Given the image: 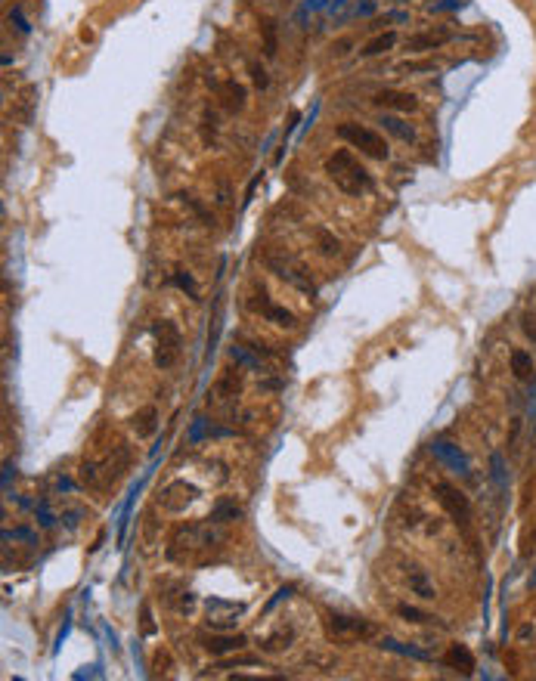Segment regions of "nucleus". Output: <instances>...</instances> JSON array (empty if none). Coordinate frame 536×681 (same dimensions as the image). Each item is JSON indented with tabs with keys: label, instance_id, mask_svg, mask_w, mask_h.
Returning a JSON list of instances; mask_svg holds the SVG:
<instances>
[{
	"label": "nucleus",
	"instance_id": "obj_11",
	"mask_svg": "<svg viewBox=\"0 0 536 681\" xmlns=\"http://www.w3.org/2000/svg\"><path fill=\"white\" fill-rule=\"evenodd\" d=\"M394 44H397V35H394V31H382V35L372 37V41H369L366 46H363L360 56H366V59H369V56H382V53H387Z\"/></svg>",
	"mask_w": 536,
	"mask_h": 681
},
{
	"label": "nucleus",
	"instance_id": "obj_22",
	"mask_svg": "<svg viewBox=\"0 0 536 681\" xmlns=\"http://www.w3.org/2000/svg\"><path fill=\"white\" fill-rule=\"evenodd\" d=\"M316 239H320V248H323L325 254H338V251H341V242H338L335 236H332V232L320 230V232H316Z\"/></svg>",
	"mask_w": 536,
	"mask_h": 681
},
{
	"label": "nucleus",
	"instance_id": "obj_4",
	"mask_svg": "<svg viewBox=\"0 0 536 681\" xmlns=\"http://www.w3.org/2000/svg\"><path fill=\"white\" fill-rule=\"evenodd\" d=\"M434 492H437V502L449 511V518H453L456 523H468L471 520V508H468V499H465V492H459L453 487V483L440 480L437 487H434Z\"/></svg>",
	"mask_w": 536,
	"mask_h": 681
},
{
	"label": "nucleus",
	"instance_id": "obj_20",
	"mask_svg": "<svg viewBox=\"0 0 536 681\" xmlns=\"http://www.w3.org/2000/svg\"><path fill=\"white\" fill-rule=\"evenodd\" d=\"M174 285L180 288V292H186L192 297V301H199V292H196V282H192V276L189 273H183V270H177L174 273Z\"/></svg>",
	"mask_w": 536,
	"mask_h": 681
},
{
	"label": "nucleus",
	"instance_id": "obj_21",
	"mask_svg": "<svg viewBox=\"0 0 536 681\" xmlns=\"http://www.w3.org/2000/svg\"><path fill=\"white\" fill-rule=\"evenodd\" d=\"M263 316L273 319L276 325H285V328H292V325H294V316H292V313L285 310V307H276V304H273V307H270L267 313H263Z\"/></svg>",
	"mask_w": 536,
	"mask_h": 681
},
{
	"label": "nucleus",
	"instance_id": "obj_5",
	"mask_svg": "<svg viewBox=\"0 0 536 681\" xmlns=\"http://www.w3.org/2000/svg\"><path fill=\"white\" fill-rule=\"evenodd\" d=\"M267 267L273 270L279 279H285L289 285H294L298 292H304V294H313L316 292L313 282H310V273L304 267H292V263H282V261H276V257H267Z\"/></svg>",
	"mask_w": 536,
	"mask_h": 681
},
{
	"label": "nucleus",
	"instance_id": "obj_7",
	"mask_svg": "<svg viewBox=\"0 0 536 681\" xmlns=\"http://www.w3.org/2000/svg\"><path fill=\"white\" fill-rule=\"evenodd\" d=\"M201 647H205L211 656H227L232 651H245L248 638L245 635H211V638H205V644H201Z\"/></svg>",
	"mask_w": 536,
	"mask_h": 681
},
{
	"label": "nucleus",
	"instance_id": "obj_16",
	"mask_svg": "<svg viewBox=\"0 0 536 681\" xmlns=\"http://www.w3.org/2000/svg\"><path fill=\"white\" fill-rule=\"evenodd\" d=\"M378 124H382L385 130H391L394 137H400L403 143H413V139H416V130L406 127V124H403L400 118H394V115H382V121H378Z\"/></svg>",
	"mask_w": 536,
	"mask_h": 681
},
{
	"label": "nucleus",
	"instance_id": "obj_12",
	"mask_svg": "<svg viewBox=\"0 0 536 681\" xmlns=\"http://www.w3.org/2000/svg\"><path fill=\"white\" fill-rule=\"evenodd\" d=\"M406 582H409V592H416L418 598H425V601H434V598H437V592H434V585L428 582V576H425L422 570H409Z\"/></svg>",
	"mask_w": 536,
	"mask_h": 681
},
{
	"label": "nucleus",
	"instance_id": "obj_8",
	"mask_svg": "<svg viewBox=\"0 0 536 681\" xmlns=\"http://www.w3.org/2000/svg\"><path fill=\"white\" fill-rule=\"evenodd\" d=\"M453 41V35L449 31H422V35H413L406 41L409 50H440L444 44Z\"/></svg>",
	"mask_w": 536,
	"mask_h": 681
},
{
	"label": "nucleus",
	"instance_id": "obj_15",
	"mask_svg": "<svg viewBox=\"0 0 536 681\" xmlns=\"http://www.w3.org/2000/svg\"><path fill=\"white\" fill-rule=\"evenodd\" d=\"M332 625H335L338 632H351V635H372V625L363 623V620H354V616L332 613Z\"/></svg>",
	"mask_w": 536,
	"mask_h": 681
},
{
	"label": "nucleus",
	"instance_id": "obj_10",
	"mask_svg": "<svg viewBox=\"0 0 536 681\" xmlns=\"http://www.w3.org/2000/svg\"><path fill=\"white\" fill-rule=\"evenodd\" d=\"M220 96H223V103H227L230 112H239V108H245V87H242V84H236L232 77L220 84Z\"/></svg>",
	"mask_w": 536,
	"mask_h": 681
},
{
	"label": "nucleus",
	"instance_id": "obj_25",
	"mask_svg": "<svg viewBox=\"0 0 536 681\" xmlns=\"http://www.w3.org/2000/svg\"><path fill=\"white\" fill-rule=\"evenodd\" d=\"M77 480H81V483H93V480H96V465H93V461H84V465L77 468Z\"/></svg>",
	"mask_w": 536,
	"mask_h": 681
},
{
	"label": "nucleus",
	"instance_id": "obj_1",
	"mask_svg": "<svg viewBox=\"0 0 536 681\" xmlns=\"http://www.w3.org/2000/svg\"><path fill=\"white\" fill-rule=\"evenodd\" d=\"M338 137H341V139H347V143H351L354 149H360L363 155H369V158H375V161H385L387 155H391V149H387L385 137H382V134H375L372 127H363V124H354V121L341 124V127H338Z\"/></svg>",
	"mask_w": 536,
	"mask_h": 681
},
{
	"label": "nucleus",
	"instance_id": "obj_27",
	"mask_svg": "<svg viewBox=\"0 0 536 681\" xmlns=\"http://www.w3.org/2000/svg\"><path fill=\"white\" fill-rule=\"evenodd\" d=\"M143 635H155V623H152L149 604H143Z\"/></svg>",
	"mask_w": 536,
	"mask_h": 681
},
{
	"label": "nucleus",
	"instance_id": "obj_17",
	"mask_svg": "<svg viewBox=\"0 0 536 681\" xmlns=\"http://www.w3.org/2000/svg\"><path fill=\"white\" fill-rule=\"evenodd\" d=\"M261 31H263V53H267L270 59L276 56V22L273 19H263V25H261Z\"/></svg>",
	"mask_w": 536,
	"mask_h": 681
},
{
	"label": "nucleus",
	"instance_id": "obj_24",
	"mask_svg": "<svg viewBox=\"0 0 536 681\" xmlns=\"http://www.w3.org/2000/svg\"><path fill=\"white\" fill-rule=\"evenodd\" d=\"M217 390H220V394H236V390H239V375L236 372H227L220 378V385H217Z\"/></svg>",
	"mask_w": 536,
	"mask_h": 681
},
{
	"label": "nucleus",
	"instance_id": "obj_19",
	"mask_svg": "<svg viewBox=\"0 0 536 681\" xmlns=\"http://www.w3.org/2000/svg\"><path fill=\"white\" fill-rule=\"evenodd\" d=\"M397 613L403 616L406 623H418V625H425V623H434V616H428V613H422L418 607H409V604H400L397 607Z\"/></svg>",
	"mask_w": 536,
	"mask_h": 681
},
{
	"label": "nucleus",
	"instance_id": "obj_3",
	"mask_svg": "<svg viewBox=\"0 0 536 681\" xmlns=\"http://www.w3.org/2000/svg\"><path fill=\"white\" fill-rule=\"evenodd\" d=\"M155 338H158V347H155V366L158 369H170L174 366V359L180 356V328H177L174 323H168V319H161V323L152 325Z\"/></svg>",
	"mask_w": 536,
	"mask_h": 681
},
{
	"label": "nucleus",
	"instance_id": "obj_18",
	"mask_svg": "<svg viewBox=\"0 0 536 681\" xmlns=\"http://www.w3.org/2000/svg\"><path fill=\"white\" fill-rule=\"evenodd\" d=\"M236 520V518H242V508H239L232 499H220L217 502V508H214V520Z\"/></svg>",
	"mask_w": 536,
	"mask_h": 681
},
{
	"label": "nucleus",
	"instance_id": "obj_30",
	"mask_svg": "<svg viewBox=\"0 0 536 681\" xmlns=\"http://www.w3.org/2000/svg\"><path fill=\"white\" fill-rule=\"evenodd\" d=\"M530 582H533V585H536V573H533V579H530Z\"/></svg>",
	"mask_w": 536,
	"mask_h": 681
},
{
	"label": "nucleus",
	"instance_id": "obj_29",
	"mask_svg": "<svg viewBox=\"0 0 536 681\" xmlns=\"http://www.w3.org/2000/svg\"><path fill=\"white\" fill-rule=\"evenodd\" d=\"M533 632H536V629H533V623H524V625H521V632H518V641H527V638L533 635Z\"/></svg>",
	"mask_w": 536,
	"mask_h": 681
},
{
	"label": "nucleus",
	"instance_id": "obj_28",
	"mask_svg": "<svg viewBox=\"0 0 536 681\" xmlns=\"http://www.w3.org/2000/svg\"><path fill=\"white\" fill-rule=\"evenodd\" d=\"M351 50V37H344V41H338V44H332V53L335 56H344V53Z\"/></svg>",
	"mask_w": 536,
	"mask_h": 681
},
{
	"label": "nucleus",
	"instance_id": "obj_9",
	"mask_svg": "<svg viewBox=\"0 0 536 681\" xmlns=\"http://www.w3.org/2000/svg\"><path fill=\"white\" fill-rule=\"evenodd\" d=\"M130 427H134L137 437H152L155 430H158V409H155V406H146V409H139L134 415V421H130Z\"/></svg>",
	"mask_w": 536,
	"mask_h": 681
},
{
	"label": "nucleus",
	"instance_id": "obj_26",
	"mask_svg": "<svg viewBox=\"0 0 536 681\" xmlns=\"http://www.w3.org/2000/svg\"><path fill=\"white\" fill-rule=\"evenodd\" d=\"M10 22H15V28H19V31H22V35H28V31H31V25H28V19H25V15H22V6H15V10L10 13Z\"/></svg>",
	"mask_w": 536,
	"mask_h": 681
},
{
	"label": "nucleus",
	"instance_id": "obj_6",
	"mask_svg": "<svg viewBox=\"0 0 536 681\" xmlns=\"http://www.w3.org/2000/svg\"><path fill=\"white\" fill-rule=\"evenodd\" d=\"M372 103H375L378 108H385V112H403V115L418 108L413 93H403V90H382V93H375Z\"/></svg>",
	"mask_w": 536,
	"mask_h": 681
},
{
	"label": "nucleus",
	"instance_id": "obj_13",
	"mask_svg": "<svg viewBox=\"0 0 536 681\" xmlns=\"http://www.w3.org/2000/svg\"><path fill=\"white\" fill-rule=\"evenodd\" d=\"M511 372H515L518 381H530L533 378V356L527 350H511Z\"/></svg>",
	"mask_w": 536,
	"mask_h": 681
},
{
	"label": "nucleus",
	"instance_id": "obj_14",
	"mask_svg": "<svg viewBox=\"0 0 536 681\" xmlns=\"http://www.w3.org/2000/svg\"><path fill=\"white\" fill-rule=\"evenodd\" d=\"M447 663H449L453 669H462V672H471V669H475V656H471V651H468L465 644H453V647H449Z\"/></svg>",
	"mask_w": 536,
	"mask_h": 681
},
{
	"label": "nucleus",
	"instance_id": "obj_23",
	"mask_svg": "<svg viewBox=\"0 0 536 681\" xmlns=\"http://www.w3.org/2000/svg\"><path fill=\"white\" fill-rule=\"evenodd\" d=\"M251 81L258 90H267L270 87V77H267V68L258 65V62H251Z\"/></svg>",
	"mask_w": 536,
	"mask_h": 681
},
{
	"label": "nucleus",
	"instance_id": "obj_2",
	"mask_svg": "<svg viewBox=\"0 0 536 681\" xmlns=\"http://www.w3.org/2000/svg\"><path fill=\"white\" fill-rule=\"evenodd\" d=\"M325 174L335 180L338 186H344V177H354V183L363 186V189H369V186H372V177L366 174V168H360V164H356L351 149H338V152L332 155L329 161H325Z\"/></svg>",
	"mask_w": 536,
	"mask_h": 681
}]
</instances>
